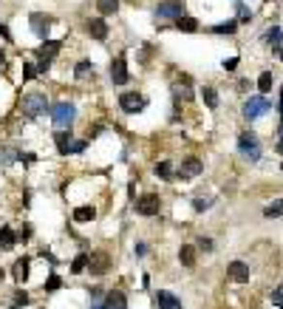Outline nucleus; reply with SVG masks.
Instances as JSON below:
<instances>
[{
  "instance_id": "obj_1",
  "label": "nucleus",
  "mask_w": 283,
  "mask_h": 309,
  "mask_svg": "<svg viewBox=\"0 0 283 309\" xmlns=\"http://www.w3.org/2000/svg\"><path fill=\"white\" fill-rule=\"evenodd\" d=\"M74 105L71 102H57L54 108H51V122L57 125V130H66L71 128V122H74Z\"/></svg>"
},
{
  "instance_id": "obj_2",
  "label": "nucleus",
  "mask_w": 283,
  "mask_h": 309,
  "mask_svg": "<svg viewBox=\"0 0 283 309\" xmlns=\"http://www.w3.org/2000/svg\"><path fill=\"white\" fill-rule=\"evenodd\" d=\"M23 111L29 116H43L49 111V99L46 94H40V91H34V94H26L23 97Z\"/></svg>"
},
{
  "instance_id": "obj_3",
  "label": "nucleus",
  "mask_w": 283,
  "mask_h": 309,
  "mask_svg": "<svg viewBox=\"0 0 283 309\" xmlns=\"http://www.w3.org/2000/svg\"><path fill=\"white\" fill-rule=\"evenodd\" d=\"M238 147H241V153H244L250 162H258V159H261V145H258L255 133H241V136H238Z\"/></svg>"
},
{
  "instance_id": "obj_4",
  "label": "nucleus",
  "mask_w": 283,
  "mask_h": 309,
  "mask_svg": "<svg viewBox=\"0 0 283 309\" xmlns=\"http://www.w3.org/2000/svg\"><path fill=\"white\" fill-rule=\"evenodd\" d=\"M269 108H272V105H269L266 97H250V99H247V105H244V116H247V119L252 122V119L264 116Z\"/></svg>"
},
{
  "instance_id": "obj_5",
  "label": "nucleus",
  "mask_w": 283,
  "mask_h": 309,
  "mask_svg": "<svg viewBox=\"0 0 283 309\" xmlns=\"http://www.w3.org/2000/svg\"><path fill=\"white\" fill-rule=\"evenodd\" d=\"M108 267H111L108 253L97 250V253H91V255H88V273H91V275H105V273H108Z\"/></svg>"
},
{
  "instance_id": "obj_6",
  "label": "nucleus",
  "mask_w": 283,
  "mask_h": 309,
  "mask_svg": "<svg viewBox=\"0 0 283 309\" xmlns=\"http://www.w3.org/2000/svg\"><path fill=\"white\" fill-rule=\"evenodd\" d=\"M145 105H148V99L142 97V94H122V97H119V108H122L125 114H139Z\"/></svg>"
},
{
  "instance_id": "obj_7",
  "label": "nucleus",
  "mask_w": 283,
  "mask_h": 309,
  "mask_svg": "<svg viewBox=\"0 0 283 309\" xmlns=\"http://www.w3.org/2000/svg\"><path fill=\"white\" fill-rule=\"evenodd\" d=\"M182 15H184L182 0H167V3H162L156 9V20H179Z\"/></svg>"
},
{
  "instance_id": "obj_8",
  "label": "nucleus",
  "mask_w": 283,
  "mask_h": 309,
  "mask_svg": "<svg viewBox=\"0 0 283 309\" xmlns=\"http://www.w3.org/2000/svg\"><path fill=\"white\" fill-rule=\"evenodd\" d=\"M54 139H57L60 153H80V150H85V142H74L68 130H57V136H54Z\"/></svg>"
},
{
  "instance_id": "obj_9",
  "label": "nucleus",
  "mask_w": 283,
  "mask_h": 309,
  "mask_svg": "<svg viewBox=\"0 0 283 309\" xmlns=\"http://www.w3.org/2000/svg\"><path fill=\"white\" fill-rule=\"evenodd\" d=\"M159 207H162V201L156 193H148L136 201V213H142V216H159Z\"/></svg>"
},
{
  "instance_id": "obj_10",
  "label": "nucleus",
  "mask_w": 283,
  "mask_h": 309,
  "mask_svg": "<svg viewBox=\"0 0 283 309\" xmlns=\"http://www.w3.org/2000/svg\"><path fill=\"white\" fill-rule=\"evenodd\" d=\"M201 170H204V162L196 159V156H190V159H184L182 167L176 170V176H182V179H190V176H199Z\"/></svg>"
},
{
  "instance_id": "obj_11",
  "label": "nucleus",
  "mask_w": 283,
  "mask_h": 309,
  "mask_svg": "<svg viewBox=\"0 0 283 309\" xmlns=\"http://www.w3.org/2000/svg\"><path fill=\"white\" fill-rule=\"evenodd\" d=\"M227 275L233 278L235 284H247V281H250V267H247L244 261H233V264L227 267Z\"/></svg>"
},
{
  "instance_id": "obj_12",
  "label": "nucleus",
  "mask_w": 283,
  "mask_h": 309,
  "mask_svg": "<svg viewBox=\"0 0 283 309\" xmlns=\"http://www.w3.org/2000/svg\"><path fill=\"white\" fill-rule=\"evenodd\" d=\"M111 80L117 85H125L128 82V65H125V57H117L114 65H111Z\"/></svg>"
},
{
  "instance_id": "obj_13",
  "label": "nucleus",
  "mask_w": 283,
  "mask_h": 309,
  "mask_svg": "<svg viewBox=\"0 0 283 309\" xmlns=\"http://www.w3.org/2000/svg\"><path fill=\"white\" fill-rule=\"evenodd\" d=\"M88 34H91L94 40H105V37H108V23H105L102 17H91V20H88Z\"/></svg>"
},
{
  "instance_id": "obj_14",
  "label": "nucleus",
  "mask_w": 283,
  "mask_h": 309,
  "mask_svg": "<svg viewBox=\"0 0 283 309\" xmlns=\"http://www.w3.org/2000/svg\"><path fill=\"white\" fill-rule=\"evenodd\" d=\"M51 20L49 15H32V32L37 34V37H46L49 34V29H51Z\"/></svg>"
},
{
  "instance_id": "obj_15",
  "label": "nucleus",
  "mask_w": 283,
  "mask_h": 309,
  "mask_svg": "<svg viewBox=\"0 0 283 309\" xmlns=\"http://www.w3.org/2000/svg\"><path fill=\"white\" fill-rule=\"evenodd\" d=\"M156 304H159V309H182V301L176 298L173 292H156Z\"/></svg>"
},
{
  "instance_id": "obj_16",
  "label": "nucleus",
  "mask_w": 283,
  "mask_h": 309,
  "mask_svg": "<svg viewBox=\"0 0 283 309\" xmlns=\"http://www.w3.org/2000/svg\"><path fill=\"white\" fill-rule=\"evenodd\" d=\"M17 241V233L12 227H0V253H6V250H12Z\"/></svg>"
},
{
  "instance_id": "obj_17",
  "label": "nucleus",
  "mask_w": 283,
  "mask_h": 309,
  "mask_svg": "<svg viewBox=\"0 0 283 309\" xmlns=\"http://www.w3.org/2000/svg\"><path fill=\"white\" fill-rule=\"evenodd\" d=\"M29 267H32V264H29V258L15 261V273H12V275H15L17 284H26V281H29Z\"/></svg>"
},
{
  "instance_id": "obj_18",
  "label": "nucleus",
  "mask_w": 283,
  "mask_h": 309,
  "mask_svg": "<svg viewBox=\"0 0 283 309\" xmlns=\"http://www.w3.org/2000/svg\"><path fill=\"white\" fill-rule=\"evenodd\" d=\"M60 46H63L60 40H46V43L40 46V57H43V60H51V57L60 51Z\"/></svg>"
},
{
  "instance_id": "obj_19",
  "label": "nucleus",
  "mask_w": 283,
  "mask_h": 309,
  "mask_svg": "<svg viewBox=\"0 0 283 309\" xmlns=\"http://www.w3.org/2000/svg\"><path fill=\"white\" fill-rule=\"evenodd\" d=\"M105 309H128L125 295H122V292H111V295H108V301H105Z\"/></svg>"
},
{
  "instance_id": "obj_20",
  "label": "nucleus",
  "mask_w": 283,
  "mask_h": 309,
  "mask_svg": "<svg viewBox=\"0 0 283 309\" xmlns=\"http://www.w3.org/2000/svg\"><path fill=\"white\" fill-rule=\"evenodd\" d=\"M179 258H182V264H184V267H193V264H196V247L184 244L182 250H179Z\"/></svg>"
},
{
  "instance_id": "obj_21",
  "label": "nucleus",
  "mask_w": 283,
  "mask_h": 309,
  "mask_svg": "<svg viewBox=\"0 0 283 309\" xmlns=\"http://www.w3.org/2000/svg\"><path fill=\"white\" fill-rule=\"evenodd\" d=\"M94 218H97L94 207H77L74 210V221H94Z\"/></svg>"
},
{
  "instance_id": "obj_22",
  "label": "nucleus",
  "mask_w": 283,
  "mask_h": 309,
  "mask_svg": "<svg viewBox=\"0 0 283 309\" xmlns=\"http://www.w3.org/2000/svg\"><path fill=\"white\" fill-rule=\"evenodd\" d=\"M97 6H100V12H102V15H117L119 0H97Z\"/></svg>"
},
{
  "instance_id": "obj_23",
  "label": "nucleus",
  "mask_w": 283,
  "mask_h": 309,
  "mask_svg": "<svg viewBox=\"0 0 283 309\" xmlns=\"http://www.w3.org/2000/svg\"><path fill=\"white\" fill-rule=\"evenodd\" d=\"M176 26H179L182 32H196V29H199V23H196L193 17H187V15L179 17V20H176Z\"/></svg>"
},
{
  "instance_id": "obj_24",
  "label": "nucleus",
  "mask_w": 283,
  "mask_h": 309,
  "mask_svg": "<svg viewBox=\"0 0 283 309\" xmlns=\"http://www.w3.org/2000/svg\"><path fill=\"white\" fill-rule=\"evenodd\" d=\"M235 29H238V20H227V23H218V26H213V32H216V34H233Z\"/></svg>"
},
{
  "instance_id": "obj_25",
  "label": "nucleus",
  "mask_w": 283,
  "mask_h": 309,
  "mask_svg": "<svg viewBox=\"0 0 283 309\" xmlns=\"http://www.w3.org/2000/svg\"><path fill=\"white\" fill-rule=\"evenodd\" d=\"M266 40H269V43H275V49H283V32L278 29V26L266 32Z\"/></svg>"
},
{
  "instance_id": "obj_26",
  "label": "nucleus",
  "mask_w": 283,
  "mask_h": 309,
  "mask_svg": "<svg viewBox=\"0 0 283 309\" xmlns=\"http://www.w3.org/2000/svg\"><path fill=\"white\" fill-rule=\"evenodd\" d=\"M264 216H266V218H278V216H283V199H278L275 204H269L266 210H264Z\"/></svg>"
},
{
  "instance_id": "obj_27",
  "label": "nucleus",
  "mask_w": 283,
  "mask_h": 309,
  "mask_svg": "<svg viewBox=\"0 0 283 309\" xmlns=\"http://www.w3.org/2000/svg\"><path fill=\"white\" fill-rule=\"evenodd\" d=\"M272 71H264V74H261V77H258V91H264V94H266L269 88H272Z\"/></svg>"
},
{
  "instance_id": "obj_28",
  "label": "nucleus",
  "mask_w": 283,
  "mask_h": 309,
  "mask_svg": "<svg viewBox=\"0 0 283 309\" xmlns=\"http://www.w3.org/2000/svg\"><path fill=\"white\" fill-rule=\"evenodd\" d=\"M85 267H88V255H85V253H80V255L74 258V264H71V273H83Z\"/></svg>"
},
{
  "instance_id": "obj_29",
  "label": "nucleus",
  "mask_w": 283,
  "mask_h": 309,
  "mask_svg": "<svg viewBox=\"0 0 283 309\" xmlns=\"http://www.w3.org/2000/svg\"><path fill=\"white\" fill-rule=\"evenodd\" d=\"M173 97H176V99H184V102H187V99L193 97V94H190V88H187V85H173Z\"/></svg>"
},
{
  "instance_id": "obj_30",
  "label": "nucleus",
  "mask_w": 283,
  "mask_h": 309,
  "mask_svg": "<svg viewBox=\"0 0 283 309\" xmlns=\"http://www.w3.org/2000/svg\"><path fill=\"white\" fill-rule=\"evenodd\" d=\"M156 176L170 179V176H173V167H170V162H159V164H156Z\"/></svg>"
},
{
  "instance_id": "obj_31",
  "label": "nucleus",
  "mask_w": 283,
  "mask_h": 309,
  "mask_svg": "<svg viewBox=\"0 0 283 309\" xmlns=\"http://www.w3.org/2000/svg\"><path fill=\"white\" fill-rule=\"evenodd\" d=\"M88 74H94V65L88 63V60H85V63H80V65H77V77H80V80H85Z\"/></svg>"
},
{
  "instance_id": "obj_32",
  "label": "nucleus",
  "mask_w": 283,
  "mask_h": 309,
  "mask_svg": "<svg viewBox=\"0 0 283 309\" xmlns=\"http://www.w3.org/2000/svg\"><path fill=\"white\" fill-rule=\"evenodd\" d=\"M204 102H207L210 108H218V94L213 88H204Z\"/></svg>"
},
{
  "instance_id": "obj_33",
  "label": "nucleus",
  "mask_w": 283,
  "mask_h": 309,
  "mask_svg": "<svg viewBox=\"0 0 283 309\" xmlns=\"http://www.w3.org/2000/svg\"><path fill=\"white\" fill-rule=\"evenodd\" d=\"M272 304H278V307L283 309V284L275 290V292H272Z\"/></svg>"
},
{
  "instance_id": "obj_34",
  "label": "nucleus",
  "mask_w": 283,
  "mask_h": 309,
  "mask_svg": "<svg viewBox=\"0 0 283 309\" xmlns=\"http://www.w3.org/2000/svg\"><path fill=\"white\" fill-rule=\"evenodd\" d=\"M193 207H196V213H204L207 207H210V199H196V201H193Z\"/></svg>"
},
{
  "instance_id": "obj_35",
  "label": "nucleus",
  "mask_w": 283,
  "mask_h": 309,
  "mask_svg": "<svg viewBox=\"0 0 283 309\" xmlns=\"http://www.w3.org/2000/svg\"><path fill=\"white\" fill-rule=\"evenodd\" d=\"M32 77H37V65H26V71H23V80H32Z\"/></svg>"
},
{
  "instance_id": "obj_36",
  "label": "nucleus",
  "mask_w": 283,
  "mask_h": 309,
  "mask_svg": "<svg viewBox=\"0 0 283 309\" xmlns=\"http://www.w3.org/2000/svg\"><path fill=\"white\" fill-rule=\"evenodd\" d=\"M29 236H32V230H29V224H23V230H20V233H17V238H20V241H26V238H29Z\"/></svg>"
},
{
  "instance_id": "obj_37",
  "label": "nucleus",
  "mask_w": 283,
  "mask_h": 309,
  "mask_svg": "<svg viewBox=\"0 0 283 309\" xmlns=\"http://www.w3.org/2000/svg\"><path fill=\"white\" fill-rule=\"evenodd\" d=\"M250 9H244V6H241V9H238V20H244V23H247V20H250Z\"/></svg>"
},
{
  "instance_id": "obj_38",
  "label": "nucleus",
  "mask_w": 283,
  "mask_h": 309,
  "mask_svg": "<svg viewBox=\"0 0 283 309\" xmlns=\"http://www.w3.org/2000/svg\"><path fill=\"white\" fill-rule=\"evenodd\" d=\"M136 255H139V258H142V255H148V244H142V241H139V244H136Z\"/></svg>"
},
{
  "instance_id": "obj_39",
  "label": "nucleus",
  "mask_w": 283,
  "mask_h": 309,
  "mask_svg": "<svg viewBox=\"0 0 283 309\" xmlns=\"http://www.w3.org/2000/svg\"><path fill=\"white\" fill-rule=\"evenodd\" d=\"M199 247H201V250H207V253H210V250H213V241H210V238H201V241H199Z\"/></svg>"
},
{
  "instance_id": "obj_40",
  "label": "nucleus",
  "mask_w": 283,
  "mask_h": 309,
  "mask_svg": "<svg viewBox=\"0 0 283 309\" xmlns=\"http://www.w3.org/2000/svg\"><path fill=\"white\" fill-rule=\"evenodd\" d=\"M235 65H238V57H230V60H227V63H224V68H227V71H233Z\"/></svg>"
},
{
  "instance_id": "obj_41",
  "label": "nucleus",
  "mask_w": 283,
  "mask_h": 309,
  "mask_svg": "<svg viewBox=\"0 0 283 309\" xmlns=\"http://www.w3.org/2000/svg\"><path fill=\"white\" fill-rule=\"evenodd\" d=\"M15 295H17V298H15L17 304H29V295H26V292H15Z\"/></svg>"
},
{
  "instance_id": "obj_42",
  "label": "nucleus",
  "mask_w": 283,
  "mask_h": 309,
  "mask_svg": "<svg viewBox=\"0 0 283 309\" xmlns=\"http://www.w3.org/2000/svg\"><path fill=\"white\" fill-rule=\"evenodd\" d=\"M57 287H60V278L51 275V278H49V290H57Z\"/></svg>"
},
{
  "instance_id": "obj_43",
  "label": "nucleus",
  "mask_w": 283,
  "mask_h": 309,
  "mask_svg": "<svg viewBox=\"0 0 283 309\" xmlns=\"http://www.w3.org/2000/svg\"><path fill=\"white\" fill-rule=\"evenodd\" d=\"M3 65H6V54H3V51H0V68H3Z\"/></svg>"
},
{
  "instance_id": "obj_44",
  "label": "nucleus",
  "mask_w": 283,
  "mask_h": 309,
  "mask_svg": "<svg viewBox=\"0 0 283 309\" xmlns=\"http://www.w3.org/2000/svg\"><path fill=\"white\" fill-rule=\"evenodd\" d=\"M0 34H3V37H9V29H6V26H0Z\"/></svg>"
},
{
  "instance_id": "obj_45",
  "label": "nucleus",
  "mask_w": 283,
  "mask_h": 309,
  "mask_svg": "<svg viewBox=\"0 0 283 309\" xmlns=\"http://www.w3.org/2000/svg\"><path fill=\"white\" fill-rule=\"evenodd\" d=\"M278 153H283V139H281V142H278Z\"/></svg>"
},
{
  "instance_id": "obj_46",
  "label": "nucleus",
  "mask_w": 283,
  "mask_h": 309,
  "mask_svg": "<svg viewBox=\"0 0 283 309\" xmlns=\"http://www.w3.org/2000/svg\"><path fill=\"white\" fill-rule=\"evenodd\" d=\"M3 275H6V273H3V270H0V281H3Z\"/></svg>"
},
{
  "instance_id": "obj_47",
  "label": "nucleus",
  "mask_w": 283,
  "mask_h": 309,
  "mask_svg": "<svg viewBox=\"0 0 283 309\" xmlns=\"http://www.w3.org/2000/svg\"><path fill=\"white\" fill-rule=\"evenodd\" d=\"M281 139H283V125H281Z\"/></svg>"
}]
</instances>
